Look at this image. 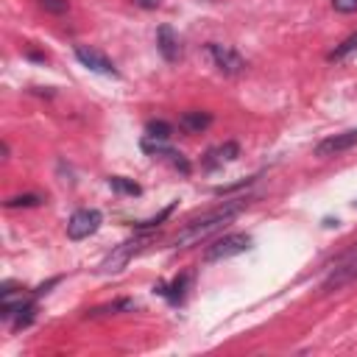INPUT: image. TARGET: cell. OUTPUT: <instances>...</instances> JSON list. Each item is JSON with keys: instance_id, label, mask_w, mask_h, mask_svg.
<instances>
[{"instance_id": "obj_3", "label": "cell", "mask_w": 357, "mask_h": 357, "mask_svg": "<svg viewBox=\"0 0 357 357\" xmlns=\"http://www.w3.org/2000/svg\"><path fill=\"white\" fill-rule=\"evenodd\" d=\"M354 279H357V248L346 251V254L335 262L332 273H329V276H326V282H324V293H335V290H340V287L351 284Z\"/></svg>"}, {"instance_id": "obj_21", "label": "cell", "mask_w": 357, "mask_h": 357, "mask_svg": "<svg viewBox=\"0 0 357 357\" xmlns=\"http://www.w3.org/2000/svg\"><path fill=\"white\" fill-rule=\"evenodd\" d=\"M139 8H159V0H134Z\"/></svg>"}, {"instance_id": "obj_9", "label": "cell", "mask_w": 357, "mask_h": 357, "mask_svg": "<svg viewBox=\"0 0 357 357\" xmlns=\"http://www.w3.org/2000/svg\"><path fill=\"white\" fill-rule=\"evenodd\" d=\"M156 47H159V53H162V59L165 61H178V56H181V45H178V36L173 33V28L170 25H162L159 31H156Z\"/></svg>"}, {"instance_id": "obj_1", "label": "cell", "mask_w": 357, "mask_h": 357, "mask_svg": "<svg viewBox=\"0 0 357 357\" xmlns=\"http://www.w3.org/2000/svg\"><path fill=\"white\" fill-rule=\"evenodd\" d=\"M245 206H248V198L223 201V204H220V206H215L212 212H206V215H201V218L190 220V223H187V226L173 237V245H176V248H190V245H198V243L209 240L212 234H218L220 229H226V226H229V220H231L234 215H240Z\"/></svg>"}, {"instance_id": "obj_4", "label": "cell", "mask_w": 357, "mask_h": 357, "mask_svg": "<svg viewBox=\"0 0 357 357\" xmlns=\"http://www.w3.org/2000/svg\"><path fill=\"white\" fill-rule=\"evenodd\" d=\"M206 53H209L212 64H215L223 75H240V73L245 70V59H243L234 47H229V45L209 42V45H206Z\"/></svg>"}, {"instance_id": "obj_7", "label": "cell", "mask_w": 357, "mask_h": 357, "mask_svg": "<svg viewBox=\"0 0 357 357\" xmlns=\"http://www.w3.org/2000/svg\"><path fill=\"white\" fill-rule=\"evenodd\" d=\"M75 59L86 67V70H92V73H100V75H112V78H117L120 73H117V67H114V61L109 59V56H103L100 50H95V47H86V45H78L75 47Z\"/></svg>"}, {"instance_id": "obj_12", "label": "cell", "mask_w": 357, "mask_h": 357, "mask_svg": "<svg viewBox=\"0 0 357 357\" xmlns=\"http://www.w3.org/2000/svg\"><path fill=\"white\" fill-rule=\"evenodd\" d=\"M187 284H190V273H181V276L173 279L170 284L159 282V284H156V293L165 296L170 304H181V301H184V293H187Z\"/></svg>"}, {"instance_id": "obj_10", "label": "cell", "mask_w": 357, "mask_h": 357, "mask_svg": "<svg viewBox=\"0 0 357 357\" xmlns=\"http://www.w3.org/2000/svg\"><path fill=\"white\" fill-rule=\"evenodd\" d=\"M237 156H240V145H237V142H223V145H218V148L206 151V156H204V167H206V170H212V167H218V165L234 162Z\"/></svg>"}, {"instance_id": "obj_18", "label": "cell", "mask_w": 357, "mask_h": 357, "mask_svg": "<svg viewBox=\"0 0 357 357\" xmlns=\"http://www.w3.org/2000/svg\"><path fill=\"white\" fill-rule=\"evenodd\" d=\"M39 6H42L45 11H50V14H64V11L70 8L67 0H39Z\"/></svg>"}, {"instance_id": "obj_15", "label": "cell", "mask_w": 357, "mask_h": 357, "mask_svg": "<svg viewBox=\"0 0 357 357\" xmlns=\"http://www.w3.org/2000/svg\"><path fill=\"white\" fill-rule=\"evenodd\" d=\"M354 50H357V33H351V36H349V39H343L335 50H329V56H326V59H329V61H340V59L351 56Z\"/></svg>"}, {"instance_id": "obj_6", "label": "cell", "mask_w": 357, "mask_h": 357, "mask_svg": "<svg viewBox=\"0 0 357 357\" xmlns=\"http://www.w3.org/2000/svg\"><path fill=\"white\" fill-rule=\"evenodd\" d=\"M148 243V237H134V240H126V243H120L112 254H106V259L100 262V273H117V271H123L126 265H128V259L142 248Z\"/></svg>"}, {"instance_id": "obj_8", "label": "cell", "mask_w": 357, "mask_h": 357, "mask_svg": "<svg viewBox=\"0 0 357 357\" xmlns=\"http://www.w3.org/2000/svg\"><path fill=\"white\" fill-rule=\"evenodd\" d=\"M354 145H357V128H349V131H340V134H332V137L321 139L315 145V156L329 159V156H337V153H343Z\"/></svg>"}, {"instance_id": "obj_5", "label": "cell", "mask_w": 357, "mask_h": 357, "mask_svg": "<svg viewBox=\"0 0 357 357\" xmlns=\"http://www.w3.org/2000/svg\"><path fill=\"white\" fill-rule=\"evenodd\" d=\"M103 223V215L98 209H75L67 220V237L70 240H86L89 234H95Z\"/></svg>"}, {"instance_id": "obj_20", "label": "cell", "mask_w": 357, "mask_h": 357, "mask_svg": "<svg viewBox=\"0 0 357 357\" xmlns=\"http://www.w3.org/2000/svg\"><path fill=\"white\" fill-rule=\"evenodd\" d=\"M332 8L340 14H351V11H357V0H332Z\"/></svg>"}, {"instance_id": "obj_14", "label": "cell", "mask_w": 357, "mask_h": 357, "mask_svg": "<svg viewBox=\"0 0 357 357\" xmlns=\"http://www.w3.org/2000/svg\"><path fill=\"white\" fill-rule=\"evenodd\" d=\"M109 187H112L114 192H123V195H139V192H142L137 181L123 178V176H109Z\"/></svg>"}, {"instance_id": "obj_16", "label": "cell", "mask_w": 357, "mask_h": 357, "mask_svg": "<svg viewBox=\"0 0 357 357\" xmlns=\"http://www.w3.org/2000/svg\"><path fill=\"white\" fill-rule=\"evenodd\" d=\"M145 134H148V137H153V139H170L173 126H170V123H165V120H148Z\"/></svg>"}, {"instance_id": "obj_13", "label": "cell", "mask_w": 357, "mask_h": 357, "mask_svg": "<svg viewBox=\"0 0 357 357\" xmlns=\"http://www.w3.org/2000/svg\"><path fill=\"white\" fill-rule=\"evenodd\" d=\"M139 145H142V151H145V153H151V156H167V159H170V156L176 153V148H170V145H167V139L142 137V142H139Z\"/></svg>"}, {"instance_id": "obj_11", "label": "cell", "mask_w": 357, "mask_h": 357, "mask_svg": "<svg viewBox=\"0 0 357 357\" xmlns=\"http://www.w3.org/2000/svg\"><path fill=\"white\" fill-rule=\"evenodd\" d=\"M212 126V114L209 112H184L178 117V128L187 131V134H201Z\"/></svg>"}, {"instance_id": "obj_17", "label": "cell", "mask_w": 357, "mask_h": 357, "mask_svg": "<svg viewBox=\"0 0 357 357\" xmlns=\"http://www.w3.org/2000/svg\"><path fill=\"white\" fill-rule=\"evenodd\" d=\"M45 198L39 192H25V195H14L6 201V209H17V206H39Z\"/></svg>"}, {"instance_id": "obj_2", "label": "cell", "mask_w": 357, "mask_h": 357, "mask_svg": "<svg viewBox=\"0 0 357 357\" xmlns=\"http://www.w3.org/2000/svg\"><path fill=\"white\" fill-rule=\"evenodd\" d=\"M248 248H251V237L248 234H226V237L215 240L212 245H206L204 262H220V259L237 257V254H243Z\"/></svg>"}, {"instance_id": "obj_19", "label": "cell", "mask_w": 357, "mask_h": 357, "mask_svg": "<svg viewBox=\"0 0 357 357\" xmlns=\"http://www.w3.org/2000/svg\"><path fill=\"white\" fill-rule=\"evenodd\" d=\"M170 212H173V204H170V206H165V209H162V212H159L156 218H151V220H142V223H137V229H139V231H142V229H153V226H156V223H162V220H165V218H167Z\"/></svg>"}]
</instances>
